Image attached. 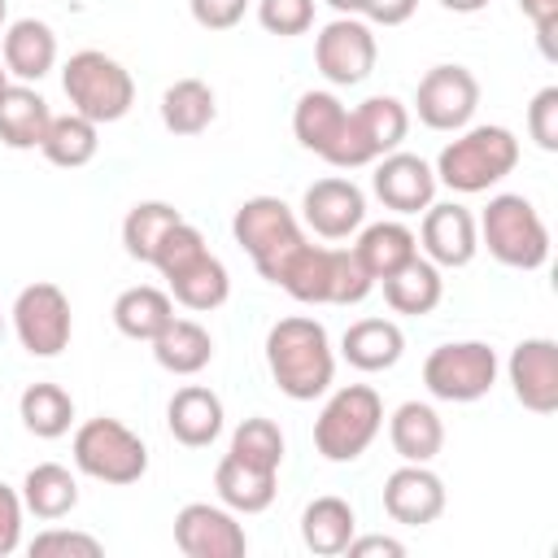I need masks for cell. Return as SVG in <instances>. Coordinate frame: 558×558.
I'll return each instance as SVG.
<instances>
[{
    "label": "cell",
    "mask_w": 558,
    "mask_h": 558,
    "mask_svg": "<svg viewBox=\"0 0 558 558\" xmlns=\"http://www.w3.org/2000/svg\"><path fill=\"white\" fill-rule=\"evenodd\" d=\"M270 283H279L301 305H357L375 288V279L362 270L353 248H323L310 240H296L270 270Z\"/></svg>",
    "instance_id": "1"
},
{
    "label": "cell",
    "mask_w": 558,
    "mask_h": 558,
    "mask_svg": "<svg viewBox=\"0 0 558 558\" xmlns=\"http://www.w3.org/2000/svg\"><path fill=\"white\" fill-rule=\"evenodd\" d=\"M266 366L283 397L314 401L336 379V353L327 327L310 314H288L266 331Z\"/></svg>",
    "instance_id": "2"
},
{
    "label": "cell",
    "mask_w": 558,
    "mask_h": 558,
    "mask_svg": "<svg viewBox=\"0 0 558 558\" xmlns=\"http://www.w3.org/2000/svg\"><path fill=\"white\" fill-rule=\"evenodd\" d=\"M514 166H519V140L510 126H497V122L462 126V135L445 144L436 157V183L462 196H475V192L497 187Z\"/></svg>",
    "instance_id": "3"
},
{
    "label": "cell",
    "mask_w": 558,
    "mask_h": 558,
    "mask_svg": "<svg viewBox=\"0 0 558 558\" xmlns=\"http://www.w3.org/2000/svg\"><path fill=\"white\" fill-rule=\"evenodd\" d=\"M475 227L488 253L510 270H541L549 262V227L523 192H497Z\"/></svg>",
    "instance_id": "4"
},
{
    "label": "cell",
    "mask_w": 558,
    "mask_h": 558,
    "mask_svg": "<svg viewBox=\"0 0 558 558\" xmlns=\"http://www.w3.org/2000/svg\"><path fill=\"white\" fill-rule=\"evenodd\" d=\"M384 427V401L371 384H344L314 418V449L327 462H353Z\"/></svg>",
    "instance_id": "5"
},
{
    "label": "cell",
    "mask_w": 558,
    "mask_h": 558,
    "mask_svg": "<svg viewBox=\"0 0 558 558\" xmlns=\"http://www.w3.org/2000/svg\"><path fill=\"white\" fill-rule=\"evenodd\" d=\"M61 87H65L74 113L92 118L96 126L126 118L131 105H135V78H131V70L122 61H113L109 52H100V48L74 52L65 61V70H61Z\"/></svg>",
    "instance_id": "6"
},
{
    "label": "cell",
    "mask_w": 558,
    "mask_h": 558,
    "mask_svg": "<svg viewBox=\"0 0 558 558\" xmlns=\"http://www.w3.org/2000/svg\"><path fill=\"white\" fill-rule=\"evenodd\" d=\"M405 131H410V109L397 96H371L344 113V126H340V135L323 161L336 170L375 166L384 153H392L405 140Z\"/></svg>",
    "instance_id": "7"
},
{
    "label": "cell",
    "mask_w": 558,
    "mask_h": 558,
    "mask_svg": "<svg viewBox=\"0 0 558 558\" xmlns=\"http://www.w3.org/2000/svg\"><path fill=\"white\" fill-rule=\"evenodd\" d=\"M74 466L100 484H135L148 471V445L126 423L100 414L74 432Z\"/></svg>",
    "instance_id": "8"
},
{
    "label": "cell",
    "mask_w": 558,
    "mask_h": 558,
    "mask_svg": "<svg viewBox=\"0 0 558 558\" xmlns=\"http://www.w3.org/2000/svg\"><path fill=\"white\" fill-rule=\"evenodd\" d=\"M423 384H427V392L436 401H453V405L480 401L497 384V353L484 340L436 344L427 353V362H423Z\"/></svg>",
    "instance_id": "9"
},
{
    "label": "cell",
    "mask_w": 558,
    "mask_h": 558,
    "mask_svg": "<svg viewBox=\"0 0 558 558\" xmlns=\"http://www.w3.org/2000/svg\"><path fill=\"white\" fill-rule=\"evenodd\" d=\"M231 235H235V244L253 257V266L262 270V279H266V270H270L296 240H305V235H301V222H296V214H292V205L279 201V196H248V201L235 209V218H231Z\"/></svg>",
    "instance_id": "10"
},
{
    "label": "cell",
    "mask_w": 558,
    "mask_h": 558,
    "mask_svg": "<svg viewBox=\"0 0 558 558\" xmlns=\"http://www.w3.org/2000/svg\"><path fill=\"white\" fill-rule=\"evenodd\" d=\"M13 331H17V340L31 357H57L70 344V331H74L70 296L48 279L26 283L13 301Z\"/></svg>",
    "instance_id": "11"
},
{
    "label": "cell",
    "mask_w": 558,
    "mask_h": 558,
    "mask_svg": "<svg viewBox=\"0 0 558 558\" xmlns=\"http://www.w3.org/2000/svg\"><path fill=\"white\" fill-rule=\"evenodd\" d=\"M379 44L375 31L357 17H331L314 35V65L331 87H357L375 70Z\"/></svg>",
    "instance_id": "12"
},
{
    "label": "cell",
    "mask_w": 558,
    "mask_h": 558,
    "mask_svg": "<svg viewBox=\"0 0 558 558\" xmlns=\"http://www.w3.org/2000/svg\"><path fill=\"white\" fill-rule=\"evenodd\" d=\"M480 109V78L466 65H432L414 87V113L432 131H462Z\"/></svg>",
    "instance_id": "13"
},
{
    "label": "cell",
    "mask_w": 558,
    "mask_h": 558,
    "mask_svg": "<svg viewBox=\"0 0 558 558\" xmlns=\"http://www.w3.org/2000/svg\"><path fill=\"white\" fill-rule=\"evenodd\" d=\"M174 545L187 558H244L248 536L235 523V510L209 506V501H187L174 514Z\"/></svg>",
    "instance_id": "14"
},
{
    "label": "cell",
    "mask_w": 558,
    "mask_h": 558,
    "mask_svg": "<svg viewBox=\"0 0 558 558\" xmlns=\"http://www.w3.org/2000/svg\"><path fill=\"white\" fill-rule=\"evenodd\" d=\"M514 401L532 414H554L558 410V344L549 336H527L510 349L506 362Z\"/></svg>",
    "instance_id": "15"
},
{
    "label": "cell",
    "mask_w": 558,
    "mask_h": 558,
    "mask_svg": "<svg viewBox=\"0 0 558 558\" xmlns=\"http://www.w3.org/2000/svg\"><path fill=\"white\" fill-rule=\"evenodd\" d=\"M301 218L323 240H349L362 227V218H366V196H362V187L353 179L327 174V179H314L305 187Z\"/></svg>",
    "instance_id": "16"
},
{
    "label": "cell",
    "mask_w": 558,
    "mask_h": 558,
    "mask_svg": "<svg viewBox=\"0 0 558 558\" xmlns=\"http://www.w3.org/2000/svg\"><path fill=\"white\" fill-rule=\"evenodd\" d=\"M418 244L427 253V262L445 266V270H458V266H471L475 253H480V227H475V214L458 201H432L423 209V227H418Z\"/></svg>",
    "instance_id": "17"
},
{
    "label": "cell",
    "mask_w": 558,
    "mask_h": 558,
    "mask_svg": "<svg viewBox=\"0 0 558 558\" xmlns=\"http://www.w3.org/2000/svg\"><path fill=\"white\" fill-rule=\"evenodd\" d=\"M384 510L405 527L436 523L445 514V480L427 462H405L384 480Z\"/></svg>",
    "instance_id": "18"
},
{
    "label": "cell",
    "mask_w": 558,
    "mask_h": 558,
    "mask_svg": "<svg viewBox=\"0 0 558 558\" xmlns=\"http://www.w3.org/2000/svg\"><path fill=\"white\" fill-rule=\"evenodd\" d=\"M371 187L375 196L392 209V214H423L432 201H436V170L414 157V153H384L375 161V174H371Z\"/></svg>",
    "instance_id": "19"
},
{
    "label": "cell",
    "mask_w": 558,
    "mask_h": 558,
    "mask_svg": "<svg viewBox=\"0 0 558 558\" xmlns=\"http://www.w3.org/2000/svg\"><path fill=\"white\" fill-rule=\"evenodd\" d=\"M166 427L187 449L214 445L218 432H222V397L205 384H183L166 405Z\"/></svg>",
    "instance_id": "20"
},
{
    "label": "cell",
    "mask_w": 558,
    "mask_h": 558,
    "mask_svg": "<svg viewBox=\"0 0 558 558\" xmlns=\"http://www.w3.org/2000/svg\"><path fill=\"white\" fill-rule=\"evenodd\" d=\"M48 122H52V109L31 83H9L4 87V96H0V144H9L17 153L39 148L44 135H48Z\"/></svg>",
    "instance_id": "21"
},
{
    "label": "cell",
    "mask_w": 558,
    "mask_h": 558,
    "mask_svg": "<svg viewBox=\"0 0 558 558\" xmlns=\"http://www.w3.org/2000/svg\"><path fill=\"white\" fill-rule=\"evenodd\" d=\"M4 70L17 74L22 83H39L57 65V35L39 17H17L4 31Z\"/></svg>",
    "instance_id": "22"
},
{
    "label": "cell",
    "mask_w": 558,
    "mask_h": 558,
    "mask_svg": "<svg viewBox=\"0 0 558 558\" xmlns=\"http://www.w3.org/2000/svg\"><path fill=\"white\" fill-rule=\"evenodd\" d=\"M388 440L401 462H432L445 449V423L427 401H401L388 418Z\"/></svg>",
    "instance_id": "23"
},
{
    "label": "cell",
    "mask_w": 558,
    "mask_h": 558,
    "mask_svg": "<svg viewBox=\"0 0 558 558\" xmlns=\"http://www.w3.org/2000/svg\"><path fill=\"white\" fill-rule=\"evenodd\" d=\"M153 357L170 375H196L214 362V336L196 318H170L153 340Z\"/></svg>",
    "instance_id": "24"
},
{
    "label": "cell",
    "mask_w": 558,
    "mask_h": 558,
    "mask_svg": "<svg viewBox=\"0 0 558 558\" xmlns=\"http://www.w3.org/2000/svg\"><path fill=\"white\" fill-rule=\"evenodd\" d=\"M340 353H344L349 366L375 375V371H388V366L401 362L405 336L392 318H357V323H349V331L340 340Z\"/></svg>",
    "instance_id": "25"
},
{
    "label": "cell",
    "mask_w": 558,
    "mask_h": 558,
    "mask_svg": "<svg viewBox=\"0 0 558 558\" xmlns=\"http://www.w3.org/2000/svg\"><path fill=\"white\" fill-rule=\"evenodd\" d=\"M357 536V514L344 497H314L301 510V541L310 554L318 558H336L349 549V541Z\"/></svg>",
    "instance_id": "26"
},
{
    "label": "cell",
    "mask_w": 558,
    "mask_h": 558,
    "mask_svg": "<svg viewBox=\"0 0 558 558\" xmlns=\"http://www.w3.org/2000/svg\"><path fill=\"white\" fill-rule=\"evenodd\" d=\"M353 257L379 283L392 270H401L410 257H418V235L405 222H371V227H362V235L353 244Z\"/></svg>",
    "instance_id": "27"
},
{
    "label": "cell",
    "mask_w": 558,
    "mask_h": 558,
    "mask_svg": "<svg viewBox=\"0 0 558 558\" xmlns=\"http://www.w3.org/2000/svg\"><path fill=\"white\" fill-rule=\"evenodd\" d=\"M275 480H279V471L248 466V462H240L235 453H227V458L218 462V471H214V488H218L222 506L235 510V514H262V510L275 501V493H279Z\"/></svg>",
    "instance_id": "28"
},
{
    "label": "cell",
    "mask_w": 558,
    "mask_h": 558,
    "mask_svg": "<svg viewBox=\"0 0 558 558\" xmlns=\"http://www.w3.org/2000/svg\"><path fill=\"white\" fill-rule=\"evenodd\" d=\"M384 283V301L397 310V314H432L445 296V279H440V266L427 262V257H410L401 270H392Z\"/></svg>",
    "instance_id": "29"
},
{
    "label": "cell",
    "mask_w": 558,
    "mask_h": 558,
    "mask_svg": "<svg viewBox=\"0 0 558 558\" xmlns=\"http://www.w3.org/2000/svg\"><path fill=\"white\" fill-rule=\"evenodd\" d=\"M22 506H26L35 519H44V523L65 519V514L78 506V480H74L70 466H61V462H39V466H31L26 480H22Z\"/></svg>",
    "instance_id": "30"
},
{
    "label": "cell",
    "mask_w": 558,
    "mask_h": 558,
    "mask_svg": "<svg viewBox=\"0 0 558 558\" xmlns=\"http://www.w3.org/2000/svg\"><path fill=\"white\" fill-rule=\"evenodd\" d=\"M166 283H170V296L183 310H196V314H209V310H218L231 296V275H227V266L214 253H201L192 266H183Z\"/></svg>",
    "instance_id": "31"
},
{
    "label": "cell",
    "mask_w": 558,
    "mask_h": 558,
    "mask_svg": "<svg viewBox=\"0 0 558 558\" xmlns=\"http://www.w3.org/2000/svg\"><path fill=\"white\" fill-rule=\"evenodd\" d=\"M170 318H174V301L153 283H135L113 301V327L131 340H153Z\"/></svg>",
    "instance_id": "32"
},
{
    "label": "cell",
    "mask_w": 558,
    "mask_h": 558,
    "mask_svg": "<svg viewBox=\"0 0 558 558\" xmlns=\"http://www.w3.org/2000/svg\"><path fill=\"white\" fill-rule=\"evenodd\" d=\"M344 113L349 109L340 105L336 92H305L296 100V109H292V135L301 140V148L327 157V148L336 144V135L344 126Z\"/></svg>",
    "instance_id": "33"
},
{
    "label": "cell",
    "mask_w": 558,
    "mask_h": 558,
    "mask_svg": "<svg viewBox=\"0 0 558 558\" xmlns=\"http://www.w3.org/2000/svg\"><path fill=\"white\" fill-rule=\"evenodd\" d=\"M96 148H100V126L92 122V118H83V113H52V122H48V135H44V144H39V153L52 161V166H61V170H78V166H87L92 157H96Z\"/></svg>",
    "instance_id": "34"
},
{
    "label": "cell",
    "mask_w": 558,
    "mask_h": 558,
    "mask_svg": "<svg viewBox=\"0 0 558 558\" xmlns=\"http://www.w3.org/2000/svg\"><path fill=\"white\" fill-rule=\"evenodd\" d=\"M214 87L205 78H179L161 92V122L174 135H201L214 122Z\"/></svg>",
    "instance_id": "35"
},
{
    "label": "cell",
    "mask_w": 558,
    "mask_h": 558,
    "mask_svg": "<svg viewBox=\"0 0 558 558\" xmlns=\"http://www.w3.org/2000/svg\"><path fill=\"white\" fill-rule=\"evenodd\" d=\"M17 414H22V423H26L31 436L57 440V436H65L70 423H74V397H70L61 384H48V379H44V384H31V388L22 392Z\"/></svg>",
    "instance_id": "36"
},
{
    "label": "cell",
    "mask_w": 558,
    "mask_h": 558,
    "mask_svg": "<svg viewBox=\"0 0 558 558\" xmlns=\"http://www.w3.org/2000/svg\"><path fill=\"white\" fill-rule=\"evenodd\" d=\"M179 218H183V214H179L170 201H140V205H131L126 218H122V244H126V253H131L135 262H153L161 235H166Z\"/></svg>",
    "instance_id": "37"
},
{
    "label": "cell",
    "mask_w": 558,
    "mask_h": 558,
    "mask_svg": "<svg viewBox=\"0 0 558 558\" xmlns=\"http://www.w3.org/2000/svg\"><path fill=\"white\" fill-rule=\"evenodd\" d=\"M227 453H235V458L248 462V466L279 471V466H283V432H279L275 418L253 414V418H244V423L231 432V449H227Z\"/></svg>",
    "instance_id": "38"
},
{
    "label": "cell",
    "mask_w": 558,
    "mask_h": 558,
    "mask_svg": "<svg viewBox=\"0 0 558 558\" xmlns=\"http://www.w3.org/2000/svg\"><path fill=\"white\" fill-rule=\"evenodd\" d=\"M201 253H209L205 235H201L187 218H179V222L161 235V244H157V253H153V262H148V266H157V270H161V279H170V275H179L183 266H192Z\"/></svg>",
    "instance_id": "39"
},
{
    "label": "cell",
    "mask_w": 558,
    "mask_h": 558,
    "mask_svg": "<svg viewBox=\"0 0 558 558\" xmlns=\"http://www.w3.org/2000/svg\"><path fill=\"white\" fill-rule=\"evenodd\" d=\"M257 22L270 35H305L314 26V0H257Z\"/></svg>",
    "instance_id": "40"
},
{
    "label": "cell",
    "mask_w": 558,
    "mask_h": 558,
    "mask_svg": "<svg viewBox=\"0 0 558 558\" xmlns=\"http://www.w3.org/2000/svg\"><path fill=\"white\" fill-rule=\"evenodd\" d=\"M100 541L92 532H74V527H48L31 541V558H57V554H78V558H100Z\"/></svg>",
    "instance_id": "41"
},
{
    "label": "cell",
    "mask_w": 558,
    "mask_h": 558,
    "mask_svg": "<svg viewBox=\"0 0 558 558\" xmlns=\"http://www.w3.org/2000/svg\"><path fill=\"white\" fill-rule=\"evenodd\" d=\"M527 135L536 140V148L558 153V87H541L527 105Z\"/></svg>",
    "instance_id": "42"
},
{
    "label": "cell",
    "mask_w": 558,
    "mask_h": 558,
    "mask_svg": "<svg viewBox=\"0 0 558 558\" xmlns=\"http://www.w3.org/2000/svg\"><path fill=\"white\" fill-rule=\"evenodd\" d=\"M187 9H192V22L196 26H205V31H231V26H240L248 0H187Z\"/></svg>",
    "instance_id": "43"
},
{
    "label": "cell",
    "mask_w": 558,
    "mask_h": 558,
    "mask_svg": "<svg viewBox=\"0 0 558 558\" xmlns=\"http://www.w3.org/2000/svg\"><path fill=\"white\" fill-rule=\"evenodd\" d=\"M22 514H26L22 493L0 484V558H9L22 545Z\"/></svg>",
    "instance_id": "44"
},
{
    "label": "cell",
    "mask_w": 558,
    "mask_h": 558,
    "mask_svg": "<svg viewBox=\"0 0 558 558\" xmlns=\"http://www.w3.org/2000/svg\"><path fill=\"white\" fill-rule=\"evenodd\" d=\"M519 9L536 22V39H541V52L554 61V26H558V0H519Z\"/></svg>",
    "instance_id": "45"
},
{
    "label": "cell",
    "mask_w": 558,
    "mask_h": 558,
    "mask_svg": "<svg viewBox=\"0 0 558 558\" xmlns=\"http://www.w3.org/2000/svg\"><path fill=\"white\" fill-rule=\"evenodd\" d=\"M414 9H418V0H366V4H362V13H366L375 26H401V22L414 17Z\"/></svg>",
    "instance_id": "46"
},
{
    "label": "cell",
    "mask_w": 558,
    "mask_h": 558,
    "mask_svg": "<svg viewBox=\"0 0 558 558\" xmlns=\"http://www.w3.org/2000/svg\"><path fill=\"white\" fill-rule=\"evenodd\" d=\"M344 554H349V558H366V554H388V558H401V554H405V545H401V541H392V536H353Z\"/></svg>",
    "instance_id": "47"
},
{
    "label": "cell",
    "mask_w": 558,
    "mask_h": 558,
    "mask_svg": "<svg viewBox=\"0 0 558 558\" xmlns=\"http://www.w3.org/2000/svg\"><path fill=\"white\" fill-rule=\"evenodd\" d=\"M440 9H449V13H480V9H488V0H440Z\"/></svg>",
    "instance_id": "48"
},
{
    "label": "cell",
    "mask_w": 558,
    "mask_h": 558,
    "mask_svg": "<svg viewBox=\"0 0 558 558\" xmlns=\"http://www.w3.org/2000/svg\"><path fill=\"white\" fill-rule=\"evenodd\" d=\"M327 4H331V9H336V13H340V17H357V13H362V4H366V0H327Z\"/></svg>",
    "instance_id": "49"
},
{
    "label": "cell",
    "mask_w": 558,
    "mask_h": 558,
    "mask_svg": "<svg viewBox=\"0 0 558 558\" xmlns=\"http://www.w3.org/2000/svg\"><path fill=\"white\" fill-rule=\"evenodd\" d=\"M4 87H9V70H4V61H0V96H4Z\"/></svg>",
    "instance_id": "50"
},
{
    "label": "cell",
    "mask_w": 558,
    "mask_h": 558,
    "mask_svg": "<svg viewBox=\"0 0 558 558\" xmlns=\"http://www.w3.org/2000/svg\"><path fill=\"white\" fill-rule=\"evenodd\" d=\"M4 17H9V0H0V26H4Z\"/></svg>",
    "instance_id": "51"
},
{
    "label": "cell",
    "mask_w": 558,
    "mask_h": 558,
    "mask_svg": "<svg viewBox=\"0 0 558 558\" xmlns=\"http://www.w3.org/2000/svg\"><path fill=\"white\" fill-rule=\"evenodd\" d=\"M0 336H4V318H0Z\"/></svg>",
    "instance_id": "52"
}]
</instances>
